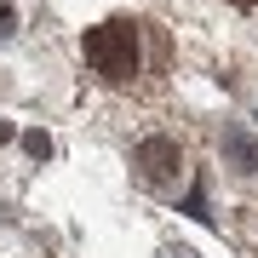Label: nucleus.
I'll return each mask as SVG.
<instances>
[{
    "label": "nucleus",
    "instance_id": "20e7f679",
    "mask_svg": "<svg viewBox=\"0 0 258 258\" xmlns=\"http://www.w3.org/2000/svg\"><path fill=\"white\" fill-rule=\"evenodd\" d=\"M23 149H29L35 161H46V155H52V138H46V132H23Z\"/></svg>",
    "mask_w": 258,
    "mask_h": 258
},
{
    "label": "nucleus",
    "instance_id": "f257e3e1",
    "mask_svg": "<svg viewBox=\"0 0 258 258\" xmlns=\"http://www.w3.org/2000/svg\"><path fill=\"white\" fill-rule=\"evenodd\" d=\"M81 52H86V63H92L103 81H132V75H138V57H144V46H138V23L109 18V23L86 29Z\"/></svg>",
    "mask_w": 258,
    "mask_h": 258
},
{
    "label": "nucleus",
    "instance_id": "f03ea898",
    "mask_svg": "<svg viewBox=\"0 0 258 258\" xmlns=\"http://www.w3.org/2000/svg\"><path fill=\"white\" fill-rule=\"evenodd\" d=\"M132 166H138V178H144L149 189H172L178 172H184V155H178L172 138H144L138 155H132Z\"/></svg>",
    "mask_w": 258,
    "mask_h": 258
},
{
    "label": "nucleus",
    "instance_id": "423d86ee",
    "mask_svg": "<svg viewBox=\"0 0 258 258\" xmlns=\"http://www.w3.org/2000/svg\"><path fill=\"white\" fill-rule=\"evenodd\" d=\"M161 258H201V252H195V247H184V241H166V247H161Z\"/></svg>",
    "mask_w": 258,
    "mask_h": 258
},
{
    "label": "nucleus",
    "instance_id": "0eeeda50",
    "mask_svg": "<svg viewBox=\"0 0 258 258\" xmlns=\"http://www.w3.org/2000/svg\"><path fill=\"white\" fill-rule=\"evenodd\" d=\"M0 144H12V126H6V120H0Z\"/></svg>",
    "mask_w": 258,
    "mask_h": 258
},
{
    "label": "nucleus",
    "instance_id": "39448f33",
    "mask_svg": "<svg viewBox=\"0 0 258 258\" xmlns=\"http://www.w3.org/2000/svg\"><path fill=\"white\" fill-rule=\"evenodd\" d=\"M18 35V12H12V0H0V40Z\"/></svg>",
    "mask_w": 258,
    "mask_h": 258
},
{
    "label": "nucleus",
    "instance_id": "7ed1b4c3",
    "mask_svg": "<svg viewBox=\"0 0 258 258\" xmlns=\"http://www.w3.org/2000/svg\"><path fill=\"white\" fill-rule=\"evenodd\" d=\"M218 149H224V161H230V166H241V172H258V144L247 138V126H224Z\"/></svg>",
    "mask_w": 258,
    "mask_h": 258
},
{
    "label": "nucleus",
    "instance_id": "6e6552de",
    "mask_svg": "<svg viewBox=\"0 0 258 258\" xmlns=\"http://www.w3.org/2000/svg\"><path fill=\"white\" fill-rule=\"evenodd\" d=\"M235 6H258V0H235Z\"/></svg>",
    "mask_w": 258,
    "mask_h": 258
}]
</instances>
